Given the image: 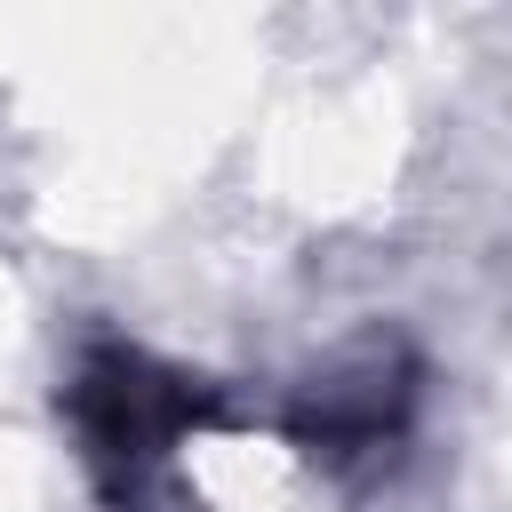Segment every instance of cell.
I'll return each instance as SVG.
<instances>
[{"label": "cell", "mask_w": 512, "mask_h": 512, "mask_svg": "<svg viewBox=\"0 0 512 512\" xmlns=\"http://www.w3.org/2000/svg\"><path fill=\"white\" fill-rule=\"evenodd\" d=\"M64 416L80 432V464L112 512H152L168 496L176 448L208 424H224V392L192 368H168L160 352L128 336H88L64 384Z\"/></svg>", "instance_id": "obj_1"}, {"label": "cell", "mask_w": 512, "mask_h": 512, "mask_svg": "<svg viewBox=\"0 0 512 512\" xmlns=\"http://www.w3.org/2000/svg\"><path fill=\"white\" fill-rule=\"evenodd\" d=\"M408 416H416V352L400 336H360L296 384L280 424L320 472H352L392 456L408 440Z\"/></svg>", "instance_id": "obj_2"}]
</instances>
